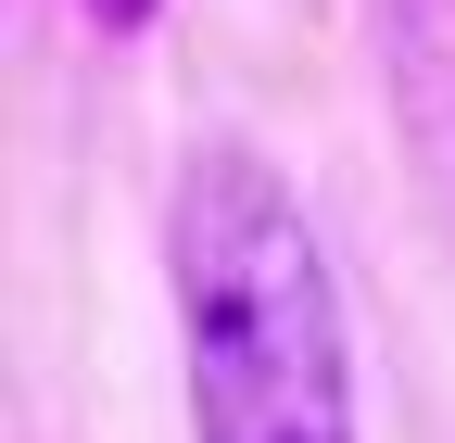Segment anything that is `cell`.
I'll return each instance as SVG.
<instances>
[{
    "instance_id": "7a4b0ae2",
    "label": "cell",
    "mask_w": 455,
    "mask_h": 443,
    "mask_svg": "<svg viewBox=\"0 0 455 443\" xmlns=\"http://www.w3.org/2000/svg\"><path fill=\"white\" fill-rule=\"evenodd\" d=\"M89 13H101L114 38H127V26H152V0H89Z\"/></svg>"
},
{
    "instance_id": "6da1fadb",
    "label": "cell",
    "mask_w": 455,
    "mask_h": 443,
    "mask_svg": "<svg viewBox=\"0 0 455 443\" xmlns=\"http://www.w3.org/2000/svg\"><path fill=\"white\" fill-rule=\"evenodd\" d=\"M164 292H178L190 443H355V355L316 215L266 152L203 140L164 190Z\"/></svg>"
}]
</instances>
